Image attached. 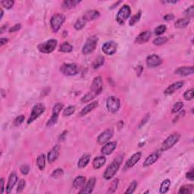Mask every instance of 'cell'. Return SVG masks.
I'll list each match as a JSON object with an SVG mask.
<instances>
[{
	"label": "cell",
	"instance_id": "cell-47",
	"mask_svg": "<svg viewBox=\"0 0 194 194\" xmlns=\"http://www.w3.org/2000/svg\"><path fill=\"white\" fill-rule=\"evenodd\" d=\"M184 15L186 16V18H192L193 17L194 15V7L193 5H191V6H190L189 8H186L185 10V12H184Z\"/></svg>",
	"mask_w": 194,
	"mask_h": 194
},
{
	"label": "cell",
	"instance_id": "cell-39",
	"mask_svg": "<svg viewBox=\"0 0 194 194\" xmlns=\"http://www.w3.org/2000/svg\"><path fill=\"white\" fill-rule=\"evenodd\" d=\"M140 18H141V12H138L136 14H134L133 17H131V18H130L129 25H130V26L135 25V24H136L140 21Z\"/></svg>",
	"mask_w": 194,
	"mask_h": 194
},
{
	"label": "cell",
	"instance_id": "cell-52",
	"mask_svg": "<svg viewBox=\"0 0 194 194\" xmlns=\"http://www.w3.org/2000/svg\"><path fill=\"white\" fill-rule=\"evenodd\" d=\"M21 28V24H16V25H14L13 27H11V28H9L8 31L9 33H13V32H16V31L20 30Z\"/></svg>",
	"mask_w": 194,
	"mask_h": 194
},
{
	"label": "cell",
	"instance_id": "cell-42",
	"mask_svg": "<svg viewBox=\"0 0 194 194\" xmlns=\"http://www.w3.org/2000/svg\"><path fill=\"white\" fill-rule=\"evenodd\" d=\"M136 186H137V182H136V180H134V181L131 182V184L129 185L128 188H127L125 193V194L134 193V191L136 190Z\"/></svg>",
	"mask_w": 194,
	"mask_h": 194
},
{
	"label": "cell",
	"instance_id": "cell-44",
	"mask_svg": "<svg viewBox=\"0 0 194 194\" xmlns=\"http://www.w3.org/2000/svg\"><path fill=\"white\" fill-rule=\"evenodd\" d=\"M14 4V2L12 0H3L1 1V5L3 8L6 9H11Z\"/></svg>",
	"mask_w": 194,
	"mask_h": 194
},
{
	"label": "cell",
	"instance_id": "cell-12",
	"mask_svg": "<svg viewBox=\"0 0 194 194\" xmlns=\"http://www.w3.org/2000/svg\"><path fill=\"white\" fill-rule=\"evenodd\" d=\"M90 92H92L97 96L99 95L102 93V91H103V79L100 76L96 77L93 79V82L90 85Z\"/></svg>",
	"mask_w": 194,
	"mask_h": 194
},
{
	"label": "cell",
	"instance_id": "cell-40",
	"mask_svg": "<svg viewBox=\"0 0 194 194\" xmlns=\"http://www.w3.org/2000/svg\"><path fill=\"white\" fill-rule=\"evenodd\" d=\"M86 22L83 19V18H79L77 20V21L75 24V28L77 30H80L83 29L86 26Z\"/></svg>",
	"mask_w": 194,
	"mask_h": 194
},
{
	"label": "cell",
	"instance_id": "cell-61",
	"mask_svg": "<svg viewBox=\"0 0 194 194\" xmlns=\"http://www.w3.org/2000/svg\"><path fill=\"white\" fill-rule=\"evenodd\" d=\"M7 27H8V25H5L1 27V34H3V32H4L5 30L7 28Z\"/></svg>",
	"mask_w": 194,
	"mask_h": 194
},
{
	"label": "cell",
	"instance_id": "cell-11",
	"mask_svg": "<svg viewBox=\"0 0 194 194\" xmlns=\"http://www.w3.org/2000/svg\"><path fill=\"white\" fill-rule=\"evenodd\" d=\"M118 49V44L113 40H110V41L106 42L103 44V47H102V50L103 53L107 55H112L114 53H116Z\"/></svg>",
	"mask_w": 194,
	"mask_h": 194
},
{
	"label": "cell",
	"instance_id": "cell-51",
	"mask_svg": "<svg viewBox=\"0 0 194 194\" xmlns=\"http://www.w3.org/2000/svg\"><path fill=\"white\" fill-rule=\"evenodd\" d=\"M20 171H21V172L22 175H28V173H29V171H30L29 165H23L21 167V169H20Z\"/></svg>",
	"mask_w": 194,
	"mask_h": 194
},
{
	"label": "cell",
	"instance_id": "cell-3",
	"mask_svg": "<svg viewBox=\"0 0 194 194\" xmlns=\"http://www.w3.org/2000/svg\"><path fill=\"white\" fill-rule=\"evenodd\" d=\"M180 138V134H178V133H174V134H171V135L168 136V137L165 140V141L162 143L161 150H162V152L169 150V149L172 148L179 141Z\"/></svg>",
	"mask_w": 194,
	"mask_h": 194
},
{
	"label": "cell",
	"instance_id": "cell-46",
	"mask_svg": "<svg viewBox=\"0 0 194 194\" xmlns=\"http://www.w3.org/2000/svg\"><path fill=\"white\" fill-rule=\"evenodd\" d=\"M64 175V171L62 169H55L53 173H52L51 177L53 178H59V177H62Z\"/></svg>",
	"mask_w": 194,
	"mask_h": 194
},
{
	"label": "cell",
	"instance_id": "cell-15",
	"mask_svg": "<svg viewBox=\"0 0 194 194\" xmlns=\"http://www.w3.org/2000/svg\"><path fill=\"white\" fill-rule=\"evenodd\" d=\"M142 156V152H137L134 153V155L130 156V158L127 161L126 163H125V166H124V170L127 171V170L131 169L132 167H134V165L139 162Z\"/></svg>",
	"mask_w": 194,
	"mask_h": 194
},
{
	"label": "cell",
	"instance_id": "cell-22",
	"mask_svg": "<svg viewBox=\"0 0 194 194\" xmlns=\"http://www.w3.org/2000/svg\"><path fill=\"white\" fill-rule=\"evenodd\" d=\"M96 181L97 180H96L95 177H91V178L89 179L86 186L82 188V190L80 191V193H91L93 191L94 187H95Z\"/></svg>",
	"mask_w": 194,
	"mask_h": 194
},
{
	"label": "cell",
	"instance_id": "cell-50",
	"mask_svg": "<svg viewBox=\"0 0 194 194\" xmlns=\"http://www.w3.org/2000/svg\"><path fill=\"white\" fill-rule=\"evenodd\" d=\"M26 186V181L24 179H21L20 180L19 183H18V188H17V192L18 193H21L24 190H25Z\"/></svg>",
	"mask_w": 194,
	"mask_h": 194
},
{
	"label": "cell",
	"instance_id": "cell-59",
	"mask_svg": "<svg viewBox=\"0 0 194 194\" xmlns=\"http://www.w3.org/2000/svg\"><path fill=\"white\" fill-rule=\"evenodd\" d=\"M123 125H124V122H123V121H118V129H121V128H122L123 127Z\"/></svg>",
	"mask_w": 194,
	"mask_h": 194
},
{
	"label": "cell",
	"instance_id": "cell-21",
	"mask_svg": "<svg viewBox=\"0 0 194 194\" xmlns=\"http://www.w3.org/2000/svg\"><path fill=\"white\" fill-rule=\"evenodd\" d=\"M151 36H152V33H151V31L149 30L144 31V32H142L141 34L136 36L135 42L137 44L146 43V42L149 41V39L151 38Z\"/></svg>",
	"mask_w": 194,
	"mask_h": 194
},
{
	"label": "cell",
	"instance_id": "cell-31",
	"mask_svg": "<svg viewBox=\"0 0 194 194\" xmlns=\"http://www.w3.org/2000/svg\"><path fill=\"white\" fill-rule=\"evenodd\" d=\"M190 24V19L189 18H180V19L177 20V21L175 22V27L176 28H184V27H187L188 25Z\"/></svg>",
	"mask_w": 194,
	"mask_h": 194
},
{
	"label": "cell",
	"instance_id": "cell-37",
	"mask_svg": "<svg viewBox=\"0 0 194 194\" xmlns=\"http://www.w3.org/2000/svg\"><path fill=\"white\" fill-rule=\"evenodd\" d=\"M96 97H97L96 94L92 93V92H90V93H86V95H84V97L81 98V102H82L83 103H87L93 100Z\"/></svg>",
	"mask_w": 194,
	"mask_h": 194
},
{
	"label": "cell",
	"instance_id": "cell-49",
	"mask_svg": "<svg viewBox=\"0 0 194 194\" xmlns=\"http://www.w3.org/2000/svg\"><path fill=\"white\" fill-rule=\"evenodd\" d=\"M184 98L185 100H192L193 99V89L186 90L185 93H184Z\"/></svg>",
	"mask_w": 194,
	"mask_h": 194
},
{
	"label": "cell",
	"instance_id": "cell-30",
	"mask_svg": "<svg viewBox=\"0 0 194 194\" xmlns=\"http://www.w3.org/2000/svg\"><path fill=\"white\" fill-rule=\"evenodd\" d=\"M46 156L44 154H40L36 158V165L38 166L40 171H43L46 167Z\"/></svg>",
	"mask_w": 194,
	"mask_h": 194
},
{
	"label": "cell",
	"instance_id": "cell-34",
	"mask_svg": "<svg viewBox=\"0 0 194 194\" xmlns=\"http://www.w3.org/2000/svg\"><path fill=\"white\" fill-rule=\"evenodd\" d=\"M72 50H73V46L71 45V44L68 42H63V43L60 46V49H59V51L65 53H71Z\"/></svg>",
	"mask_w": 194,
	"mask_h": 194
},
{
	"label": "cell",
	"instance_id": "cell-28",
	"mask_svg": "<svg viewBox=\"0 0 194 194\" xmlns=\"http://www.w3.org/2000/svg\"><path fill=\"white\" fill-rule=\"evenodd\" d=\"M86 182V177L84 176H78L73 181V187L75 189L81 188L84 186Z\"/></svg>",
	"mask_w": 194,
	"mask_h": 194
},
{
	"label": "cell",
	"instance_id": "cell-53",
	"mask_svg": "<svg viewBox=\"0 0 194 194\" xmlns=\"http://www.w3.org/2000/svg\"><path fill=\"white\" fill-rule=\"evenodd\" d=\"M149 117H150V116H149V114H147V115L144 116V118H143V119H142V121H140L139 126H138V127H139V128H141V127H143V125H145V124L147 123V121H149Z\"/></svg>",
	"mask_w": 194,
	"mask_h": 194
},
{
	"label": "cell",
	"instance_id": "cell-20",
	"mask_svg": "<svg viewBox=\"0 0 194 194\" xmlns=\"http://www.w3.org/2000/svg\"><path fill=\"white\" fill-rule=\"evenodd\" d=\"M99 16H100V13H99V11L89 10L86 12H85V14L82 18L85 21L87 22L97 19V18H99Z\"/></svg>",
	"mask_w": 194,
	"mask_h": 194
},
{
	"label": "cell",
	"instance_id": "cell-9",
	"mask_svg": "<svg viewBox=\"0 0 194 194\" xmlns=\"http://www.w3.org/2000/svg\"><path fill=\"white\" fill-rule=\"evenodd\" d=\"M45 110V106L41 104V103H38V104L35 105V106L33 107L30 115L28 120H27V125H30V124L32 123L35 120L37 119L42 113H44Z\"/></svg>",
	"mask_w": 194,
	"mask_h": 194
},
{
	"label": "cell",
	"instance_id": "cell-29",
	"mask_svg": "<svg viewBox=\"0 0 194 194\" xmlns=\"http://www.w3.org/2000/svg\"><path fill=\"white\" fill-rule=\"evenodd\" d=\"M90 155H84L81 158L79 159L78 163H77V166L80 169H84V168L86 167V165H88V163L90 162Z\"/></svg>",
	"mask_w": 194,
	"mask_h": 194
},
{
	"label": "cell",
	"instance_id": "cell-1",
	"mask_svg": "<svg viewBox=\"0 0 194 194\" xmlns=\"http://www.w3.org/2000/svg\"><path fill=\"white\" fill-rule=\"evenodd\" d=\"M122 160H123L122 156H118L117 158L114 159L113 162L111 163V165L107 167V169H106V171H105L104 172V175H103V177H104V178L106 179V180H111V179L116 175L118 169H119L120 166H121Z\"/></svg>",
	"mask_w": 194,
	"mask_h": 194
},
{
	"label": "cell",
	"instance_id": "cell-4",
	"mask_svg": "<svg viewBox=\"0 0 194 194\" xmlns=\"http://www.w3.org/2000/svg\"><path fill=\"white\" fill-rule=\"evenodd\" d=\"M98 41H99V38L97 36H91L87 38L84 47H83V54L88 55L93 53L96 49V48H97Z\"/></svg>",
	"mask_w": 194,
	"mask_h": 194
},
{
	"label": "cell",
	"instance_id": "cell-57",
	"mask_svg": "<svg viewBox=\"0 0 194 194\" xmlns=\"http://www.w3.org/2000/svg\"><path fill=\"white\" fill-rule=\"evenodd\" d=\"M0 182H1V185H2V193H3L5 192V179L4 178H1L0 180Z\"/></svg>",
	"mask_w": 194,
	"mask_h": 194
},
{
	"label": "cell",
	"instance_id": "cell-41",
	"mask_svg": "<svg viewBox=\"0 0 194 194\" xmlns=\"http://www.w3.org/2000/svg\"><path fill=\"white\" fill-rule=\"evenodd\" d=\"M183 107H184V103L182 102H177L173 106L171 112H172V114H177V112H179L182 109Z\"/></svg>",
	"mask_w": 194,
	"mask_h": 194
},
{
	"label": "cell",
	"instance_id": "cell-60",
	"mask_svg": "<svg viewBox=\"0 0 194 194\" xmlns=\"http://www.w3.org/2000/svg\"><path fill=\"white\" fill-rule=\"evenodd\" d=\"M163 3H168V4H175V3H177V1H176V0H175V1H165Z\"/></svg>",
	"mask_w": 194,
	"mask_h": 194
},
{
	"label": "cell",
	"instance_id": "cell-24",
	"mask_svg": "<svg viewBox=\"0 0 194 194\" xmlns=\"http://www.w3.org/2000/svg\"><path fill=\"white\" fill-rule=\"evenodd\" d=\"M18 176L15 173L13 172L11 174L10 176H9L8 177V184H7L6 188H5L7 193H10L11 192H12V190L13 188H14V186H15L16 183L18 182Z\"/></svg>",
	"mask_w": 194,
	"mask_h": 194
},
{
	"label": "cell",
	"instance_id": "cell-26",
	"mask_svg": "<svg viewBox=\"0 0 194 194\" xmlns=\"http://www.w3.org/2000/svg\"><path fill=\"white\" fill-rule=\"evenodd\" d=\"M106 158L105 156H97L93 161V166L95 169H99L106 164Z\"/></svg>",
	"mask_w": 194,
	"mask_h": 194
},
{
	"label": "cell",
	"instance_id": "cell-43",
	"mask_svg": "<svg viewBox=\"0 0 194 194\" xmlns=\"http://www.w3.org/2000/svg\"><path fill=\"white\" fill-rule=\"evenodd\" d=\"M75 106H68L67 108H64L63 111V115L64 116H71V114H73L75 112Z\"/></svg>",
	"mask_w": 194,
	"mask_h": 194
},
{
	"label": "cell",
	"instance_id": "cell-58",
	"mask_svg": "<svg viewBox=\"0 0 194 194\" xmlns=\"http://www.w3.org/2000/svg\"><path fill=\"white\" fill-rule=\"evenodd\" d=\"M8 41V39L6 38H1V40H0V44H1V47H3V45H5V43H7Z\"/></svg>",
	"mask_w": 194,
	"mask_h": 194
},
{
	"label": "cell",
	"instance_id": "cell-32",
	"mask_svg": "<svg viewBox=\"0 0 194 194\" xmlns=\"http://www.w3.org/2000/svg\"><path fill=\"white\" fill-rule=\"evenodd\" d=\"M194 186L193 184H187V185L182 186L179 190V194H191L193 193Z\"/></svg>",
	"mask_w": 194,
	"mask_h": 194
},
{
	"label": "cell",
	"instance_id": "cell-63",
	"mask_svg": "<svg viewBox=\"0 0 194 194\" xmlns=\"http://www.w3.org/2000/svg\"><path fill=\"white\" fill-rule=\"evenodd\" d=\"M3 14H4V12H3V9H1V19L3 18Z\"/></svg>",
	"mask_w": 194,
	"mask_h": 194
},
{
	"label": "cell",
	"instance_id": "cell-5",
	"mask_svg": "<svg viewBox=\"0 0 194 194\" xmlns=\"http://www.w3.org/2000/svg\"><path fill=\"white\" fill-rule=\"evenodd\" d=\"M131 14V9L128 5H124L118 11L116 21L119 25H123L126 22L127 18H130Z\"/></svg>",
	"mask_w": 194,
	"mask_h": 194
},
{
	"label": "cell",
	"instance_id": "cell-23",
	"mask_svg": "<svg viewBox=\"0 0 194 194\" xmlns=\"http://www.w3.org/2000/svg\"><path fill=\"white\" fill-rule=\"evenodd\" d=\"M184 81H177V82L174 83V84L170 85L169 87L166 89L164 93H165V95H171V94L176 92L177 90H180V89L184 86Z\"/></svg>",
	"mask_w": 194,
	"mask_h": 194
},
{
	"label": "cell",
	"instance_id": "cell-6",
	"mask_svg": "<svg viewBox=\"0 0 194 194\" xmlns=\"http://www.w3.org/2000/svg\"><path fill=\"white\" fill-rule=\"evenodd\" d=\"M64 105L62 103H55V106L53 108V114H52L51 118L48 120L47 123V127H52L55 125L58 121V114L61 112V111L63 109Z\"/></svg>",
	"mask_w": 194,
	"mask_h": 194
},
{
	"label": "cell",
	"instance_id": "cell-17",
	"mask_svg": "<svg viewBox=\"0 0 194 194\" xmlns=\"http://www.w3.org/2000/svg\"><path fill=\"white\" fill-rule=\"evenodd\" d=\"M59 152H60V147L58 145L55 146L54 147L52 148L47 155L48 162L49 164H52L55 161H56L59 156Z\"/></svg>",
	"mask_w": 194,
	"mask_h": 194
},
{
	"label": "cell",
	"instance_id": "cell-18",
	"mask_svg": "<svg viewBox=\"0 0 194 194\" xmlns=\"http://www.w3.org/2000/svg\"><path fill=\"white\" fill-rule=\"evenodd\" d=\"M117 147V142L112 141L109 143H106V145L103 146V147L101 149V153L104 156H108L112 154V152Z\"/></svg>",
	"mask_w": 194,
	"mask_h": 194
},
{
	"label": "cell",
	"instance_id": "cell-35",
	"mask_svg": "<svg viewBox=\"0 0 194 194\" xmlns=\"http://www.w3.org/2000/svg\"><path fill=\"white\" fill-rule=\"evenodd\" d=\"M105 63V58L103 56H98L93 62V68L94 69H97V68H100Z\"/></svg>",
	"mask_w": 194,
	"mask_h": 194
},
{
	"label": "cell",
	"instance_id": "cell-8",
	"mask_svg": "<svg viewBox=\"0 0 194 194\" xmlns=\"http://www.w3.org/2000/svg\"><path fill=\"white\" fill-rule=\"evenodd\" d=\"M60 71L65 76H74L78 73L79 67L75 63L63 64L61 66Z\"/></svg>",
	"mask_w": 194,
	"mask_h": 194
},
{
	"label": "cell",
	"instance_id": "cell-33",
	"mask_svg": "<svg viewBox=\"0 0 194 194\" xmlns=\"http://www.w3.org/2000/svg\"><path fill=\"white\" fill-rule=\"evenodd\" d=\"M170 186H171V180L169 179H165L162 181V184H161L160 186V189L159 191L161 193H166L168 191H169Z\"/></svg>",
	"mask_w": 194,
	"mask_h": 194
},
{
	"label": "cell",
	"instance_id": "cell-48",
	"mask_svg": "<svg viewBox=\"0 0 194 194\" xmlns=\"http://www.w3.org/2000/svg\"><path fill=\"white\" fill-rule=\"evenodd\" d=\"M154 31H155V34H156V36H159L160 35L164 34V33L166 31V26L165 25L158 26V27H156V29H155Z\"/></svg>",
	"mask_w": 194,
	"mask_h": 194
},
{
	"label": "cell",
	"instance_id": "cell-10",
	"mask_svg": "<svg viewBox=\"0 0 194 194\" xmlns=\"http://www.w3.org/2000/svg\"><path fill=\"white\" fill-rule=\"evenodd\" d=\"M120 107H121V102L117 97L112 96L107 99L106 108L108 112H112V113H115L119 110Z\"/></svg>",
	"mask_w": 194,
	"mask_h": 194
},
{
	"label": "cell",
	"instance_id": "cell-16",
	"mask_svg": "<svg viewBox=\"0 0 194 194\" xmlns=\"http://www.w3.org/2000/svg\"><path fill=\"white\" fill-rule=\"evenodd\" d=\"M162 63V58L158 55H150L147 58V65L149 68H156Z\"/></svg>",
	"mask_w": 194,
	"mask_h": 194
},
{
	"label": "cell",
	"instance_id": "cell-7",
	"mask_svg": "<svg viewBox=\"0 0 194 194\" xmlns=\"http://www.w3.org/2000/svg\"><path fill=\"white\" fill-rule=\"evenodd\" d=\"M64 21H65V16L64 14L60 13L55 14L50 20V25L53 30L54 32H58Z\"/></svg>",
	"mask_w": 194,
	"mask_h": 194
},
{
	"label": "cell",
	"instance_id": "cell-19",
	"mask_svg": "<svg viewBox=\"0 0 194 194\" xmlns=\"http://www.w3.org/2000/svg\"><path fill=\"white\" fill-rule=\"evenodd\" d=\"M175 75H180L182 77H186L193 74V66H184L180 67L175 71Z\"/></svg>",
	"mask_w": 194,
	"mask_h": 194
},
{
	"label": "cell",
	"instance_id": "cell-2",
	"mask_svg": "<svg viewBox=\"0 0 194 194\" xmlns=\"http://www.w3.org/2000/svg\"><path fill=\"white\" fill-rule=\"evenodd\" d=\"M57 43H58V41L56 40L51 39V40L39 44L37 46V49L40 53L49 54V53H53L55 50V49L57 47Z\"/></svg>",
	"mask_w": 194,
	"mask_h": 194
},
{
	"label": "cell",
	"instance_id": "cell-38",
	"mask_svg": "<svg viewBox=\"0 0 194 194\" xmlns=\"http://www.w3.org/2000/svg\"><path fill=\"white\" fill-rule=\"evenodd\" d=\"M169 39L166 36H158L153 40V44L156 46H161L166 43L168 42Z\"/></svg>",
	"mask_w": 194,
	"mask_h": 194
},
{
	"label": "cell",
	"instance_id": "cell-55",
	"mask_svg": "<svg viewBox=\"0 0 194 194\" xmlns=\"http://www.w3.org/2000/svg\"><path fill=\"white\" fill-rule=\"evenodd\" d=\"M175 18V15L173 14H168L163 17V19L165 21H171Z\"/></svg>",
	"mask_w": 194,
	"mask_h": 194
},
{
	"label": "cell",
	"instance_id": "cell-14",
	"mask_svg": "<svg viewBox=\"0 0 194 194\" xmlns=\"http://www.w3.org/2000/svg\"><path fill=\"white\" fill-rule=\"evenodd\" d=\"M162 151L160 149L158 150L155 151L152 153H151L149 156L146 158V160L143 162V166L144 167H148V166L152 165V164H154L155 162L158 161V158H160L161 155H162Z\"/></svg>",
	"mask_w": 194,
	"mask_h": 194
},
{
	"label": "cell",
	"instance_id": "cell-54",
	"mask_svg": "<svg viewBox=\"0 0 194 194\" xmlns=\"http://www.w3.org/2000/svg\"><path fill=\"white\" fill-rule=\"evenodd\" d=\"M186 177L188 179V180H191V181H193V180H194L193 169H191V171H189V172H188V173H186Z\"/></svg>",
	"mask_w": 194,
	"mask_h": 194
},
{
	"label": "cell",
	"instance_id": "cell-62",
	"mask_svg": "<svg viewBox=\"0 0 194 194\" xmlns=\"http://www.w3.org/2000/svg\"><path fill=\"white\" fill-rule=\"evenodd\" d=\"M66 133H67V131H64L63 134H62V135L60 136V137H59V140H64V136L66 135Z\"/></svg>",
	"mask_w": 194,
	"mask_h": 194
},
{
	"label": "cell",
	"instance_id": "cell-45",
	"mask_svg": "<svg viewBox=\"0 0 194 194\" xmlns=\"http://www.w3.org/2000/svg\"><path fill=\"white\" fill-rule=\"evenodd\" d=\"M25 115H23V114H21V115L18 116V117L14 120V121H13V125H14V127L20 126V125H22L24 121H25Z\"/></svg>",
	"mask_w": 194,
	"mask_h": 194
},
{
	"label": "cell",
	"instance_id": "cell-36",
	"mask_svg": "<svg viewBox=\"0 0 194 194\" xmlns=\"http://www.w3.org/2000/svg\"><path fill=\"white\" fill-rule=\"evenodd\" d=\"M118 182H119V180L118 178H115L114 180H113L111 183V184L108 186V190L107 193H113L116 191L117 190L118 186Z\"/></svg>",
	"mask_w": 194,
	"mask_h": 194
},
{
	"label": "cell",
	"instance_id": "cell-13",
	"mask_svg": "<svg viewBox=\"0 0 194 194\" xmlns=\"http://www.w3.org/2000/svg\"><path fill=\"white\" fill-rule=\"evenodd\" d=\"M113 134L114 132L112 129H107L104 130L97 137V143L99 145H103V144L108 143V140L113 136Z\"/></svg>",
	"mask_w": 194,
	"mask_h": 194
},
{
	"label": "cell",
	"instance_id": "cell-25",
	"mask_svg": "<svg viewBox=\"0 0 194 194\" xmlns=\"http://www.w3.org/2000/svg\"><path fill=\"white\" fill-rule=\"evenodd\" d=\"M98 106H99V103H98L97 101H94L89 103L87 106H86L84 108H83V109L80 111V113H79V116H80V117L85 116L86 114H87L88 113H90V112H92V111L95 109L96 108H97Z\"/></svg>",
	"mask_w": 194,
	"mask_h": 194
},
{
	"label": "cell",
	"instance_id": "cell-56",
	"mask_svg": "<svg viewBox=\"0 0 194 194\" xmlns=\"http://www.w3.org/2000/svg\"><path fill=\"white\" fill-rule=\"evenodd\" d=\"M143 66L140 65V66H137V67H136V74H137V76H138V77L141 75L142 72H143Z\"/></svg>",
	"mask_w": 194,
	"mask_h": 194
},
{
	"label": "cell",
	"instance_id": "cell-27",
	"mask_svg": "<svg viewBox=\"0 0 194 194\" xmlns=\"http://www.w3.org/2000/svg\"><path fill=\"white\" fill-rule=\"evenodd\" d=\"M80 1H77V0H65V1L62 2V8L65 9H71L76 7L77 5L80 4Z\"/></svg>",
	"mask_w": 194,
	"mask_h": 194
}]
</instances>
